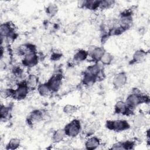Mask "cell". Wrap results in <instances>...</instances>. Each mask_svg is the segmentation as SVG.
Wrapping results in <instances>:
<instances>
[{
    "instance_id": "cell-15",
    "label": "cell",
    "mask_w": 150,
    "mask_h": 150,
    "mask_svg": "<svg viewBox=\"0 0 150 150\" xmlns=\"http://www.w3.org/2000/svg\"><path fill=\"white\" fill-rule=\"evenodd\" d=\"M87 57V53L84 50H80L74 55V60L76 62H81L84 60Z\"/></svg>"
},
{
    "instance_id": "cell-8",
    "label": "cell",
    "mask_w": 150,
    "mask_h": 150,
    "mask_svg": "<svg viewBox=\"0 0 150 150\" xmlns=\"http://www.w3.org/2000/svg\"><path fill=\"white\" fill-rule=\"evenodd\" d=\"M99 145V141L96 137H92L89 138L86 143V146L88 149H96Z\"/></svg>"
},
{
    "instance_id": "cell-13",
    "label": "cell",
    "mask_w": 150,
    "mask_h": 150,
    "mask_svg": "<svg viewBox=\"0 0 150 150\" xmlns=\"http://www.w3.org/2000/svg\"><path fill=\"white\" fill-rule=\"evenodd\" d=\"M145 118L141 115H138L136 116L134 120V124L135 126L137 127H142L145 124Z\"/></svg>"
},
{
    "instance_id": "cell-9",
    "label": "cell",
    "mask_w": 150,
    "mask_h": 150,
    "mask_svg": "<svg viewBox=\"0 0 150 150\" xmlns=\"http://www.w3.org/2000/svg\"><path fill=\"white\" fill-rule=\"evenodd\" d=\"M66 131L63 129H59L57 130L53 136V140L55 142H59L63 140L66 135Z\"/></svg>"
},
{
    "instance_id": "cell-21",
    "label": "cell",
    "mask_w": 150,
    "mask_h": 150,
    "mask_svg": "<svg viewBox=\"0 0 150 150\" xmlns=\"http://www.w3.org/2000/svg\"><path fill=\"white\" fill-rule=\"evenodd\" d=\"M20 144V141L18 139L16 138H13L12 139H11V141L9 142L8 144V146H9V149H16Z\"/></svg>"
},
{
    "instance_id": "cell-24",
    "label": "cell",
    "mask_w": 150,
    "mask_h": 150,
    "mask_svg": "<svg viewBox=\"0 0 150 150\" xmlns=\"http://www.w3.org/2000/svg\"><path fill=\"white\" fill-rule=\"evenodd\" d=\"M76 107L72 105H66L64 106L63 110L66 114H73L76 111Z\"/></svg>"
},
{
    "instance_id": "cell-7",
    "label": "cell",
    "mask_w": 150,
    "mask_h": 150,
    "mask_svg": "<svg viewBox=\"0 0 150 150\" xmlns=\"http://www.w3.org/2000/svg\"><path fill=\"white\" fill-rule=\"evenodd\" d=\"M141 101V98L137 94H131L127 98V104L131 107H135Z\"/></svg>"
},
{
    "instance_id": "cell-18",
    "label": "cell",
    "mask_w": 150,
    "mask_h": 150,
    "mask_svg": "<svg viewBox=\"0 0 150 150\" xmlns=\"http://www.w3.org/2000/svg\"><path fill=\"white\" fill-rule=\"evenodd\" d=\"M145 56L144 52L142 50H138L133 55V59L135 62H141L142 61Z\"/></svg>"
},
{
    "instance_id": "cell-26",
    "label": "cell",
    "mask_w": 150,
    "mask_h": 150,
    "mask_svg": "<svg viewBox=\"0 0 150 150\" xmlns=\"http://www.w3.org/2000/svg\"><path fill=\"white\" fill-rule=\"evenodd\" d=\"M81 100L84 104H88L90 102V97L86 93H84L81 97Z\"/></svg>"
},
{
    "instance_id": "cell-19",
    "label": "cell",
    "mask_w": 150,
    "mask_h": 150,
    "mask_svg": "<svg viewBox=\"0 0 150 150\" xmlns=\"http://www.w3.org/2000/svg\"><path fill=\"white\" fill-rule=\"evenodd\" d=\"M112 59V57L110 53H104L103 56L101 57V58L100 59V60L102 62V63L104 64H108L111 62Z\"/></svg>"
},
{
    "instance_id": "cell-14",
    "label": "cell",
    "mask_w": 150,
    "mask_h": 150,
    "mask_svg": "<svg viewBox=\"0 0 150 150\" xmlns=\"http://www.w3.org/2000/svg\"><path fill=\"white\" fill-rule=\"evenodd\" d=\"M38 83V79L34 75H31L28 78L27 81V86L30 88H35Z\"/></svg>"
},
{
    "instance_id": "cell-10",
    "label": "cell",
    "mask_w": 150,
    "mask_h": 150,
    "mask_svg": "<svg viewBox=\"0 0 150 150\" xmlns=\"http://www.w3.org/2000/svg\"><path fill=\"white\" fill-rule=\"evenodd\" d=\"M0 32L2 38L9 36L11 33V26L7 23L2 24L0 27Z\"/></svg>"
},
{
    "instance_id": "cell-3",
    "label": "cell",
    "mask_w": 150,
    "mask_h": 150,
    "mask_svg": "<svg viewBox=\"0 0 150 150\" xmlns=\"http://www.w3.org/2000/svg\"><path fill=\"white\" fill-rule=\"evenodd\" d=\"M28 87L27 85H20L14 91V96L18 99L24 98L28 94Z\"/></svg>"
},
{
    "instance_id": "cell-22",
    "label": "cell",
    "mask_w": 150,
    "mask_h": 150,
    "mask_svg": "<svg viewBox=\"0 0 150 150\" xmlns=\"http://www.w3.org/2000/svg\"><path fill=\"white\" fill-rule=\"evenodd\" d=\"M42 118V113L39 111H35L33 112L30 115V118L32 121H39Z\"/></svg>"
},
{
    "instance_id": "cell-23",
    "label": "cell",
    "mask_w": 150,
    "mask_h": 150,
    "mask_svg": "<svg viewBox=\"0 0 150 150\" xmlns=\"http://www.w3.org/2000/svg\"><path fill=\"white\" fill-rule=\"evenodd\" d=\"M99 71H100V68L97 65H93L90 67L87 71V73L91 74L95 76L98 74Z\"/></svg>"
},
{
    "instance_id": "cell-17",
    "label": "cell",
    "mask_w": 150,
    "mask_h": 150,
    "mask_svg": "<svg viewBox=\"0 0 150 150\" xmlns=\"http://www.w3.org/2000/svg\"><path fill=\"white\" fill-rule=\"evenodd\" d=\"M120 23L123 27H127L131 23V18L128 15H123L120 19Z\"/></svg>"
},
{
    "instance_id": "cell-5",
    "label": "cell",
    "mask_w": 150,
    "mask_h": 150,
    "mask_svg": "<svg viewBox=\"0 0 150 150\" xmlns=\"http://www.w3.org/2000/svg\"><path fill=\"white\" fill-rule=\"evenodd\" d=\"M37 61V57L34 53H30L27 54L24 59L23 63L26 66H32L34 65Z\"/></svg>"
},
{
    "instance_id": "cell-20",
    "label": "cell",
    "mask_w": 150,
    "mask_h": 150,
    "mask_svg": "<svg viewBox=\"0 0 150 150\" xmlns=\"http://www.w3.org/2000/svg\"><path fill=\"white\" fill-rule=\"evenodd\" d=\"M58 8L55 4H50L47 7V13L50 16H54L56 14Z\"/></svg>"
},
{
    "instance_id": "cell-4",
    "label": "cell",
    "mask_w": 150,
    "mask_h": 150,
    "mask_svg": "<svg viewBox=\"0 0 150 150\" xmlns=\"http://www.w3.org/2000/svg\"><path fill=\"white\" fill-rule=\"evenodd\" d=\"M127 82V76L124 73L118 74L114 78V84L117 87H121L125 85Z\"/></svg>"
},
{
    "instance_id": "cell-1",
    "label": "cell",
    "mask_w": 150,
    "mask_h": 150,
    "mask_svg": "<svg viewBox=\"0 0 150 150\" xmlns=\"http://www.w3.org/2000/svg\"><path fill=\"white\" fill-rule=\"evenodd\" d=\"M80 131V124L77 120H74L69 123L66 127L65 130L66 134H67L70 137L76 136Z\"/></svg>"
},
{
    "instance_id": "cell-25",
    "label": "cell",
    "mask_w": 150,
    "mask_h": 150,
    "mask_svg": "<svg viewBox=\"0 0 150 150\" xmlns=\"http://www.w3.org/2000/svg\"><path fill=\"white\" fill-rule=\"evenodd\" d=\"M9 108L5 106H2L1 108V118H5L9 114Z\"/></svg>"
},
{
    "instance_id": "cell-27",
    "label": "cell",
    "mask_w": 150,
    "mask_h": 150,
    "mask_svg": "<svg viewBox=\"0 0 150 150\" xmlns=\"http://www.w3.org/2000/svg\"><path fill=\"white\" fill-rule=\"evenodd\" d=\"M42 40L45 43H50L52 42L53 38L49 35H46L43 36V38H42Z\"/></svg>"
},
{
    "instance_id": "cell-11",
    "label": "cell",
    "mask_w": 150,
    "mask_h": 150,
    "mask_svg": "<svg viewBox=\"0 0 150 150\" xmlns=\"http://www.w3.org/2000/svg\"><path fill=\"white\" fill-rule=\"evenodd\" d=\"M104 53V52L102 48L97 47L94 49V50L92 52L91 56L93 59L96 60H100V59L101 58Z\"/></svg>"
},
{
    "instance_id": "cell-12",
    "label": "cell",
    "mask_w": 150,
    "mask_h": 150,
    "mask_svg": "<svg viewBox=\"0 0 150 150\" xmlns=\"http://www.w3.org/2000/svg\"><path fill=\"white\" fill-rule=\"evenodd\" d=\"M38 91L40 95H42L43 96H46L49 94L50 88L49 85L41 84L38 88Z\"/></svg>"
},
{
    "instance_id": "cell-6",
    "label": "cell",
    "mask_w": 150,
    "mask_h": 150,
    "mask_svg": "<svg viewBox=\"0 0 150 150\" xmlns=\"http://www.w3.org/2000/svg\"><path fill=\"white\" fill-rule=\"evenodd\" d=\"M61 84V78L58 76L53 77L51 79L48 84L50 90L56 91L57 90Z\"/></svg>"
},
{
    "instance_id": "cell-16",
    "label": "cell",
    "mask_w": 150,
    "mask_h": 150,
    "mask_svg": "<svg viewBox=\"0 0 150 150\" xmlns=\"http://www.w3.org/2000/svg\"><path fill=\"white\" fill-rule=\"evenodd\" d=\"M127 107L124 103L122 101H118L115 105V110L117 113H123L126 111Z\"/></svg>"
},
{
    "instance_id": "cell-2",
    "label": "cell",
    "mask_w": 150,
    "mask_h": 150,
    "mask_svg": "<svg viewBox=\"0 0 150 150\" xmlns=\"http://www.w3.org/2000/svg\"><path fill=\"white\" fill-rule=\"evenodd\" d=\"M128 127V125L127 122L122 120H115L107 122V127L115 131L123 130L126 129Z\"/></svg>"
}]
</instances>
